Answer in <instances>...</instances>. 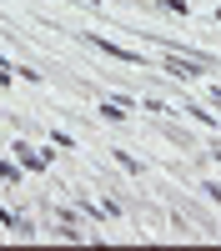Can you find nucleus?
Here are the masks:
<instances>
[{"label": "nucleus", "instance_id": "f03ea898", "mask_svg": "<svg viewBox=\"0 0 221 251\" xmlns=\"http://www.w3.org/2000/svg\"><path fill=\"white\" fill-rule=\"evenodd\" d=\"M166 71L181 75V80H196V75H201V60H176V55H171V60H166Z\"/></svg>", "mask_w": 221, "mask_h": 251}, {"label": "nucleus", "instance_id": "7ed1b4c3", "mask_svg": "<svg viewBox=\"0 0 221 251\" xmlns=\"http://www.w3.org/2000/svg\"><path fill=\"white\" fill-rule=\"evenodd\" d=\"M186 116H196V121H201V126H216V116H211V111H206V106H186Z\"/></svg>", "mask_w": 221, "mask_h": 251}, {"label": "nucleus", "instance_id": "f257e3e1", "mask_svg": "<svg viewBox=\"0 0 221 251\" xmlns=\"http://www.w3.org/2000/svg\"><path fill=\"white\" fill-rule=\"evenodd\" d=\"M86 46L106 50V55H116V60H131V66H146V55H141V50H126V46H111V40H100V35H86Z\"/></svg>", "mask_w": 221, "mask_h": 251}]
</instances>
